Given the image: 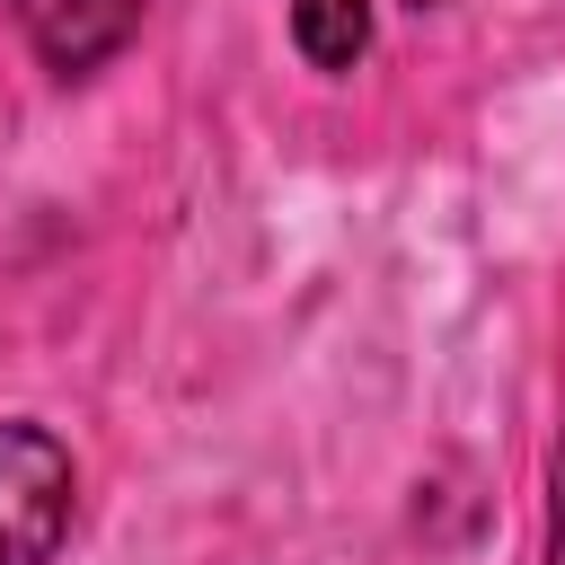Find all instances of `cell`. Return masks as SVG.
<instances>
[{
    "mask_svg": "<svg viewBox=\"0 0 565 565\" xmlns=\"http://www.w3.org/2000/svg\"><path fill=\"white\" fill-rule=\"evenodd\" d=\"M79 512L71 450L44 424H0V565H53Z\"/></svg>",
    "mask_w": 565,
    "mask_h": 565,
    "instance_id": "1",
    "label": "cell"
},
{
    "mask_svg": "<svg viewBox=\"0 0 565 565\" xmlns=\"http://www.w3.org/2000/svg\"><path fill=\"white\" fill-rule=\"evenodd\" d=\"M9 9H18L26 44L44 53V71L79 79V71H97V62H115L132 44V26H141L150 0H9Z\"/></svg>",
    "mask_w": 565,
    "mask_h": 565,
    "instance_id": "2",
    "label": "cell"
},
{
    "mask_svg": "<svg viewBox=\"0 0 565 565\" xmlns=\"http://www.w3.org/2000/svg\"><path fill=\"white\" fill-rule=\"evenodd\" d=\"M291 44L309 71H353L371 53V0H291Z\"/></svg>",
    "mask_w": 565,
    "mask_h": 565,
    "instance_id": "3",
    "label": "cell"
},
{
    "mask_svg": "<svg viewBox=\"0 0 565 565\" xmlns=\"http://www.w3.org/2000/svg\"><path fill=\"white\" fill-rule=\"evenodd\" d=\"M547 565H565V441H556V503H547Z\"/></svg>",
    "mask_w": 565,
    "mask_h": 565,
    "instance_id": "4",
    "label": "cell"
}]
</instances>
